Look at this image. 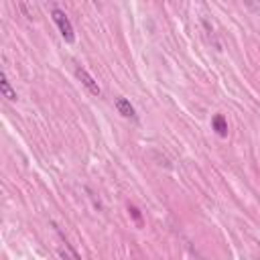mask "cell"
Segmentation results:
<instances>
[{
    "label": "cell",
    "mask_w": 260,
    "mask_h": 260,
    "mask_svg": "<svg viewBox=\"0 0 260 260\" xmlns=\"http://www.w3.org/2000/svg\"><path fill=\"white\" fill-rule=\"evenodd\" d=\"M51 16H53V22L57 24V28H59V32H61V37H63V41L65 43H75V32H73V24H71V20L67 18V14L61 10V8H57V6H53V10H51Z\"/></svg>",
    "instance_id": "obj_1"
},
{
    "label": "cell",
    "mask_w": 260,
    "mask_h": 260,
    "mask_svg": "<svg viewBox=\"0 0 260 260\" xmlns=\"http://www.w3.org/2000/svg\"><path fill=\"white\" fill-rule=\"evenodd\" d=\"M75 77L81 81V85H83L91 95H100V93H102V89H100L98 81H95V79H93V77H91L83 67H79V65L75 67Z\"/></svg>",
    "instance_id": "obj_2"
},
{
    "label": "cell",
    "mask_w": 260,
    "mask_h": 260,
    "mask_svg": "<svg viewBox=\"0 0 260 260\" xmlns=\"http://www.w3.org/2000/svg\"><path fill=\"white\" fill-rule=\"evenodd\" d=\"M114 106H116V110L124 116V118H128V120H138V116H136V110H134V106L126 100V98H116L114 100Z\"/></svg>",
    "instance_id": "obj_3"
},
{
    "label": "cell",
    "mask_w": 260,
    "mask_h": 260,
    "mask_svg": "<svg viewBox=\"0 0 260 260\" xmlns=\"http://www.w3.org/2000/svg\"><path fill=\"white\" fill-rule=\"evenodd\" d=\"M0 91H2V95L8 102H16V91L12 89V85H10V81H8V77H6L4 71L0 73Z\"/></svg>",
    "instance_id": "obj_4"
},
{
    "label": "cell",
    "mask_w": 260,
    "mask_h": 260,
    "mask_svg": "<svg viewBox=\"0 0 260 260\" xmlns=\"http://www.w3.org/2000/svg\"><path fill=\"white\" fill-rule=\"evenodd\" d=\"M211 126H213V130L217 132V136H221V138L228 136V122H225V118H223L221 114H215V116H213Z\"/></svg>",
    "instance_id": "obj_5"
},
{
    "label": "cell",
    "mask_w": 260,
    "mask_h": 260,
    "mask_svg": "<svg viewBox=\"0 0 260 260\" xmlns=\"http://www.w3.org/2000/svg\"><path fill=\"white\" fill-rule=\"evenodd\" d=\"M128 209L132 211V215H134V219H136V221L140 223V213H138V209H136V207H128Z\"/></svg>",
    "instance_id": "obj_6"
}]
</instances>
